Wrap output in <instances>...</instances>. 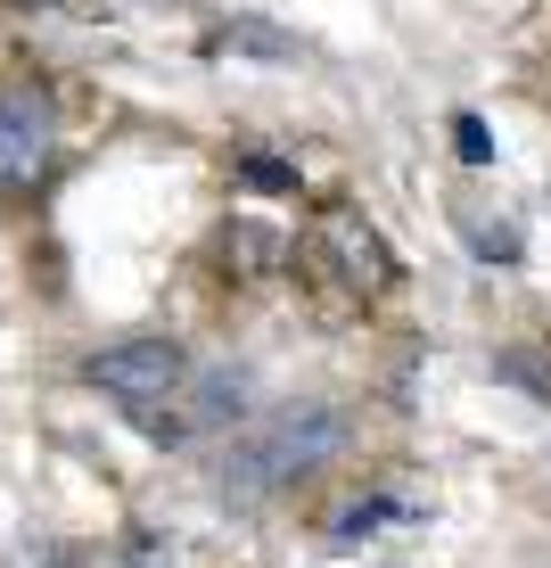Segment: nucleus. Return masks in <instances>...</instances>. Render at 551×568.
Returning <instances> with one entry per match:
<instances>
[{"label":"nucleus","instance_id":"f257e3e1","mask_svg":"<svg viewBox=\"0 0 551 568\" xmlns=\"http://www.w3.org/2000/svg\"><path fill=\"white\" fill-rule=\"evenodd\" d=\"M338 454H346V413L338 404H280V413H264L247 437H231L214 486H223V503H272V495H288V486L322 478Z\"/></svg>","mask_w":551,"mask_h":568},{"label":"nucleus","instance_id":"f03ea898","mask_svg":"<svg viewBox=\"0 0 551 568\" xmlns=\"http://www.w3.org/2000/svg\"><path fill=\"white\" fill-rule=\"evenodd\" d=\"M83 387H100L124 420L156 428V404H182V387H190V355H182V338H156V329H141V338L100 346V355L83 363Z\"/></svg>","mask_w":551,"mask_h":568},{"label":"nucleus","instance_id":"7ed1b4c3","mask_svg":"<svg viewBox=\"0 0 551 568\" xmlns=\"http://www.w3.org/2000/svg\"><path fill=\"white\" fill-rule=\"evenodd\" d=\"M58 173V100L42 74H0V206L33 199Z\"/></svg>","mask_w":551,"mask_h":568},{"label":"nucleus","instance_id":"20e7f679","mask_svg":"<svg viewBox=\"0 0 551 568\" xmlns=\"http://www.w3.org/2000/svg\"><path fill=\"white\" fill-rule=\"evenodd\" d=\"M305 256H313V272H329L346 297H387V288H396V247L379 240V223H370L363 206H322L305 223Z\"/></svg>","mask_w":551,"mask_h":568},{"label":"nucleus","instance_id":"39448f33","mask_svg":"<svg viewBox=\"0 0 551 568\" xmlns=\"http://www.w3.org/2000/svg\"><path fill=\"white\" fill-rule=\"evenodd\" d=\"M494 379H510V387H527L535 404H551V338L502 346V355H494Z\"/></svg>","mask_w":551,"mask_h":568},{"label":"nucleus","instance_id":"423d86ee","mask_svg":"<svg viewBox=\"0 0 551 568\" xmlns=\"http://www.w3.org/2000/svg\"><path fill=\"white\" fill-rule=\"evenodd\" d=\"M239 420V371H206L198 387H190V420L182 428H223Z\"/></svg>","mask_w":551,"mask_h":568},{"label":"nucleus","instance_id":"0eeeda50","mask_svg":"<svg viewBox=\"0 0 551 568\" xmlns=\"http://www.w3.org/2000/svg\"><path fill=\"white\" fill-rule=\"evenodd\" d=\"M239 182H247V190H297V165L255 149V156H239Z\"/></svg>","mask_w":551,"mask_h":568},{"label":"nucleus","instance_id":"6e6552de","mask_svg":"<svg viewBox=\"0 0 551 568\" xmlns=\"http://www.w3.org/2000/svg\"><path fill=\"white\" fill-rule=\"evenodd\" d=\"M461 231H469V247H478V256H519V231H502V223H478V214H461Z\"/></svg>","mask_w":551,"mask_h":568},{"label":"nucleus","instance_id":"1a4fd4ad","mask_svg":"<svg viewBox=\"0 0 551 568\" xmlns=\"http://www.w3.org/2000/svg\"><path fill=\"white\" fill-rule=\"evenodd\" d=\"M379 519H387V503H363V511H346L338 527H329V544H363V536H370Z\"/></svg>","mask_w":551,"mask_h":568},{"label":"nucleus","instance_id":"9d476101","mask_svg":"<svg viewBox=\"0 0 551 568\" xmlns=\"http://www.w3.org/2000/svg\"><path fill=\"white\" fill-rule=\"evenodd\" d=\"M452 141H461L469 165H486V156H494V141H486V124H478V115H452Z\"/></svg>","mask_w":551,"mask_h":568},{"label":"nucleus","instance_id":"9b49d317","mask_svg":"<svg viewBox=\"0 0 551 568\" xmlns=\"http://www.w3.org/2000/svg\"><path fill=\"white\" fill-rule=\"evenodd\" d=\"M17 9H58V0H17Z\"/></svg>","mask_w":551,"mask_h":568}]
</instances>
